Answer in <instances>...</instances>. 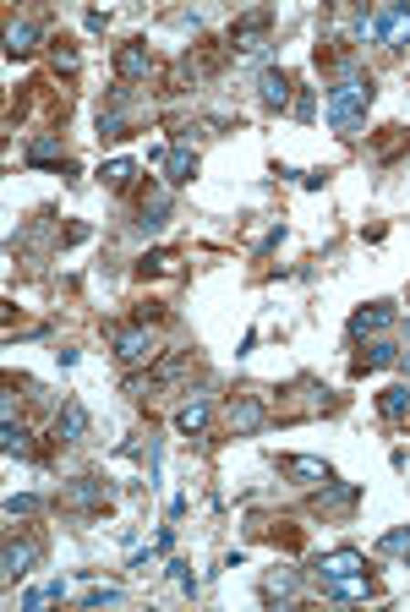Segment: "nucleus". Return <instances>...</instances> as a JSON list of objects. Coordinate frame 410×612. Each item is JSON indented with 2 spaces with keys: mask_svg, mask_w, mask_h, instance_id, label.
<instances>
[{
  "mask_svg": "<svg viewBox=\"0 0 410 612\" xmlns=\"http://www.w3.org/2000/svg\"><path fill=\"white\" fill-rule=\"evenodd\" d=\"M367 104H373V77L356 66V55H345V71L329 88V126L340 137H356V120L367 115Z\"/></svg>",
  "mask_w": 410,
  "mask_h": 612,
  "instance_id": "f257e3e1",
  "label": "nucleus"
},
{
  "mask_svg": "<svg viewBox=\"0 0 410 612\" xmlns=\"http://www.w3.org/2000/svg\"><path fill=\"white\" fill-rule=\"evenodd\" d=\"M110 345H115V356L126 361V367H148L159 350H153V334H148V323H126V328H115L110 334Z\"/></svg>",
  "mask_w": 410,
  "mask_h": 612,
  "instance_id": "f03ea898",
  "label": "nucleus"
},
{
  "mask_svg": "<svg viewBox=\"0 0 410 612\" xmlns=\"http://www.w3.org/2000/svg\"><path fill=\"white\" fill-rule=\"evenodd\" d=\"M225 421H230V432L252 438V432H263V427H268V405H263L258 394H236V399L225 405Z\"/></svg>",
  "mask_w": 410,
  "mask_h": 612,
  "instance_id": "7ed1b4c3",
  "label": "nucleus"
},
{
  "mask_svg": "<svg viewBox=\"0 0 410 612\" xmlns=\"http://www.w3.org/2000/svg\"><path fill=\"white\" fill-rule=\"evenodd\" d=\"M148 71H153V55H148V44H142V38H131V44H121V49H115V77H121L126 88H131V82H142Z\"/></svg>",
  "mask_w": 410,
  "mask_h": 612,
  "instance_id": "20e7f679",
  "label": "nucleus"
},
{
  "mask_svg": "<svg viewBox=\"0 0 410 612\" xmlns=\"http://www.w3.org/2000/svg\"><path fill=\"white\" fill-rule=\"evenodd\" d=\"M279 471H285V476H296L301 487H329V482H334L329 460H312V454H285V460H279Z\"/></svg>",
  "mask_w": 410,
  "mask_h": 612,
  "instance_id": "39448f33",
  "label": "nucleus"
},
{
  "mask_svg": "<svg viewBox=\"0 0 410 612\" xmlns=\"http://www.w3.org/2000/svg\"><path fill=\"white\" fill-rule=\"evenodd\" d=\"M268 22H274V11H252V16H241V22L230 27V44H236V49H258V55H263V49H268V44H263Z\"/></svg>",
  "mask_w": 410,
  "mask_h": 612,
  "instance_id": "423d86ee",
  "label": "nucleus"
},
{
  "mask_svg": "<svg viewBox=\"0 0 410 612\" xmlns=\"http://www.w3.org/2000/svg\"><path fill=\"white\" fill-rule=\"evenodd\" d=\"M318 575L323 580H345V575H367V558L356 547H340V553H323L318 558Z\"/></svg>",
  "mask_w": 410,
  "mask_h": 612,
  "instance_id": "0eeeda50",
  "label": "nucleus"
},
{
  "mask_svg": "<svg viewBox=\"0 0 410 612\" xmlns=\"http://www.w3.org/2000/svg\"><path fill=\"white\" fill-rule=\"evenodd\" d=\"M33 564H38V547H33V542H5L0 569H5V580H11V586H16L22 575H33Z\"/></svg>",
  "mask_w": 410,
  "mask_h": 612,
  "instance_id": "6e6552de",
  "label": "nucleus"
},
{
  "mask_svg": "<svg viewBox=\"0 0 410 612\" xmlns=\"http://www.w3.org/2000/svg\"><path fill=\"white\" fill-rule=\"evenodd\" d=\"M208 421H214V405H208V399H186V405L175 410V432H181V438L208 432Z\"/></svg>",
  "mask_w": 410,
  "mask_h": 612,
  "instance_id": "1a4fd4ad",
  "label": "nucleus"
},
{
  "mask_svg": "<svg viewBox=\"0 0 410 612\" xmlns=\"http://www.w3.org/2000/svg\"><path fill=\"white\" fill-rule=\"evenodd\" d=\"M55 438H60V443H77V438H88V410H82L77 399H66V405L55 410Z\"/></svg>",
  "mask_w": 410,
  "mask_h": 612,
  "instance_id": "9d476101",
  "label": "nucleus"
},
{
  "mask_svg": "<svg viewBox=\"0 0 410 612\" xmlns=\"http://www.w3.org/2000/svg\"><path fill=\"white\" fill-rule=\"evenodd\" d=\"M164 186H181V181H192L197 175V153L192 148H164Z\"/></svg>",
  "mask_w": 410,
  "mask_h": 612,
  "instance_id": "9b49d317",
  "label": "nucleus"
},
{
  "mask_svg": "<svg viewBox=\"0 0 410 612\" xmlns=\"http://www.w3.org/2000/svg\"><path fill=\"white\" fill-rule=\"evenodd\" d=\"M137 213H142V219H137L142 230H159V224H164V213H170V186H148V192H142V202H137Z\"/></svg>",
  "mask_w": 410,
  "mask_h": 612,
  "instance_id": "f8f14e48",
  "label": "nucleus"
},
{
  "mask_svg": "<svg viewBox=\"0 0 410 612\" xmlns=\"http://www.w3.org/2000/svg\"><path fill=\"white\" fill-rule=\"evenodd\" d=\"M27 164H55V170H71V164H66V153H60V137H55V131H38V137L27 142Z\"/></svg>",
  "mask_w": 410,
  "mask_h": 612,
  "instance_id": "ddd939ff",
  "label": "nucleus"
},
{
  "mask_svg": "<svg viewBox=\"0 0 410 612\" xmlns=\"http://www.w3.org/2000/svg\"><path fill=\"white\" fill-rule=\"evenodd\" d=\"M389 323H394V306H362V312L351 317V334L367 339V334H384Z\"/></svg>",
  "mask_w": 410,
  "mask_h": 612,
  "instance_id": "4468645a",
  "label": "nucleus"
},
{
  "mask_svg": "<svg viewBox=\"0 0 410 612\" xmlns=\"http://www.w3.org/2000/svg\"><path fill=\"white\" fill-rule=\"evenodd\" d=\"M33 49H38V27H33V22H11V27H5V55L22 60V55H33Z\"/></svg>",
  "mask_w": 410,
  "mask_h": 612,
  "instance_id": "2eb2a0df",
  "label": "nucleus"
},
{
  "mask_svg": "<svg viewBox=\"0 0 410 612\" xmlns=\"http://www.w3.org/2000/svg\"><path fill=\"white\" fill-rule=\"evenodd\" d=\"M373 586H367V575H345V580H323V596L329 602H362Z\"/></svg>",
  "mask_w": 410,
  "mask_h": 612,
  "instance_id": "dca6fc26",
  "label": "nucleus"
},
{
  "mask_svg": "<svg viewBox=\"0 0 410 612\" xmlns=\"http://www.w3.org/2000/svg\"><path fill=\"white\" fill-rule=\"evenodd\" d=\"M378 416H384V421H405L410 416V389L405 383H394V389L378 394Z\"/></svg>",
  "mask_w": 410,
  "mask_h": 612,
  "instance_id": "f3484780",
  "label": "nucleus"
},
{
  "mask_svg": "<svg viewBox=\"0 0 410 612\" xmlns=\"http://www.w3.org/2000/svg\"><path fill=\"white\" fill-rule=\"evenodd\" d=\"M258 93H263V104H268V109H285V104H290V77H285V71H263Z\"/></svg>",
  "mask_w": 410,
  "mask_h": 612,
  "instance_id": "a211bd4d",
  "label": "nucleus"
},
{
  "mask_svg": "<svg viewBox=\"0 0 410 612\" xmlns=\"http://www.w3.org/2000/svg\"><path fill=\"white\" fill-rule=\"evenodd\" d=\"M66 503H71V509H99V503H104V487H99L93 476H77V482L66 487Z\"/></svg>",
  "mask_w": 410,
  "mask_h": 612,
  "instance_id": "6ab92c4d",
  "label": "nucleus"
},
{
  "mask_svg": "<svg viewBox=\"0 0 410 612\" xmlns=\"http://www.w3.org/2000/svg\"><path fill=\"white\" fill-rule=\"evenodd\" d=\"M389 361H400V345L378 339V345H367V350L356 356V372H378V367H389Z\"/></svg>",
  "mask_w": 410,
  "mask_h": 612,
  "instance_id": "aec40b11",
  "label": "nucleus"
},
{
  "mask_svg": "<svg viewBox=\"0 0 410 612\" xmlns=\"http://www.w3.org/2000/svg\"><path fill=\"white\" fill-rule=\"evenodd\" d=\"M296 591H301V580H296V569H274V575L263 580V596H268V602H274V596H279V602H290Z\"/></svg>",
  "mask_w": 410,
  "mask_h": 612,
  "instance_id": "412c9836",
  "label": "nucleus"
},
{
  "mask_svg": "<svg viewBox=\"0 0 410 612\" xmlns=\"http://www.w3.org/2000/svg\"><path fill=\"white\" fill-rule=\"evenodd\" d=\"M351 503H356V487H345V482L318 487V509H351Z\"/></svg>",
  "mask_w": 410,
  "mask_h": 612,
  "instance_id": "4be33fe9",
  "label": "nucleus"
},
{
  "mask_svg": "<svg viewBox=\"0 0 410 612\" xmlns=\"http://www.w3.org/2000/svg\"><path fill=\"white\" fill-rule=\"evenodd\" d=\"M0 449H5L11 460H27V432H22L16 421H5V427H0Z\"/></svg>",
  "mask_w": 410,
  "mask_h": 612,
  "instance_id": "5701e85b",
  "label": "nucleus"
},
{
  "mask_svg": "<svg viewBox=\"0 0 410 612\" xmlns=\"http://www.w3.org/2000/svg\"><path fill=\"white\" fill-rule=\"evenodd\" d=\"M44 602H66V580H55V586H38V591H27V596H22V607H27V612H38Z\"/></svg>",
  "mask_w": 410,
  "mask_h": 612,
  "instance_id": "b1692460",
  "label": "nucleus"
},
{
  "mask_svg": "<svg viewBox=\"0 0 410 612\" xmlns=\"http://www.w3.org/2000/svg\"><path fill=\"white\" fill-rule=\"evenodd\" d=\"M131 175H137V164H131V159H110V164L99 170V181H104V186H126Z\"/></svg>",
  "mask_w": 410,
  "mask_h": 612,
  "instance_id": "393cba45",
  "label": "nucleus"
},
{
  "mask_svg": "<svg viewBox=\"0 0 410 612\" xmlns=\"http://www.w3.org/2000/svg\"><path fill=\"white\" fill-rule=\"evenodd\" d=\"M378 553H389V558H405V564H410V525H400V531H389V536L378 542Z\"/></svg>",
  "mask_w": 410,
  "mask_h": 612,
  "instance_id": "a878e982",
  "label": "nucleus"
},
{
  "mask_svg": "<svg viewBox=\"0 0 410 612\" xmlns=\"http://www.w3.org/2000/svg\"><path fill=\"white\" fill-rule=\"evenodd\" d=\"M175 263H181L175 252H148V257H142L137 268H142V274H175Z\"/></svg>",
  "mask_w": 410,
  "mask_h": 612,
  "instance_id": "bb28decb",
  "label": "nucleus"
},
{
  "mask_svg": "<svg viewBox=\"0 0 410 612\" xmlns=\"http://www.w3.org/2000/svg\"><path fill=\"white\" fill-rule=\"evenodd\" d=\"M77 66H82V55L71 44H55V71H77Z\"/></svg>",
  "mask_w": 410,
  "mask_h": 612,
  "instance_id": "cd10ccee",
  "label": "nucleus"
},
{
  "mask_svg": "<svg viewBox=\"0 0 410 612\" xmlns=\"http://www.w3.org/2000/svg\"><path fill=\"white\" fill-rule=\"evenodd\" d=\"M88 607H104V602H121V586H93L88 596H82Z\"/></svg>",
  "mask_w": 410,
  "mask_h": 612,
  "instance_id": "c85d7f7f",
  "label": "nucleus"
},
{
  "mask_svg": "<svg viewBox=\"0 0 410 612\" xmlns=\"http://www.w3.org/2000/svg\"><path fill=\"white\" fill-rule=\"evenodd\" d=\"M290 109H296L301 120H312V115H318V99H312V88H307V93H296V99H290Z\"/></svg>",
  "mask_w": 410,
  "mask_h": 612,
  "instance_id": "c756f323",
  "label": "nucleus"
},
{
  "mask_svg": "<svg viewBox=\"0 0 410 612\" xmlns=\"http://www.w3.org/2000/svg\"><path fill=\"white\" fill-rule=\"evenodd\" d=\"M33 509H38L33 498H5V520H27Z\"/></svg>",
  "mask_w": 410,
  "mask_h": 612,
  "instance_id": "7c9ffc66",
  "label": "nucleus"
},
{
  "mask_svg": "<svg viewBox=\"0 0 410 612\" xmlns=\"http://www.w3.org/2000/svg\"><path fill=\"white\" fill-rule=\"evenodd\" d=\"M394 367H400V372H410V345L400 350V361H394Z\"/></svg>",
  "mask_w": 410,
  "mask_h": 612,
  "instance_id": "2f4dec72",
  "label": "nucleus"
}]
</instances>
